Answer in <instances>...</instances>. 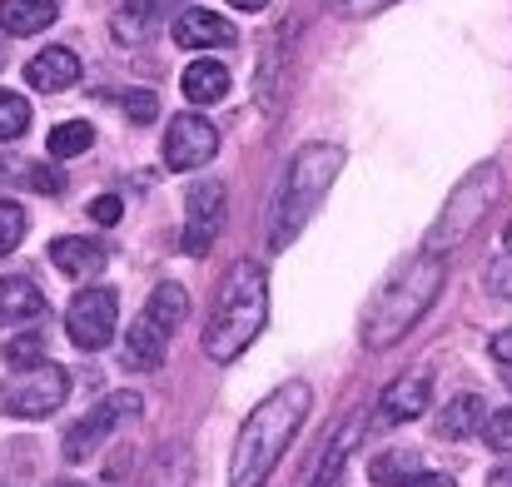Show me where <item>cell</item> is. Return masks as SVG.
<instances>
[{
  "mask_svg": "<svg viewBox=\"0 0 512 487\" xmlns=\"http://www.w3.org/2000/svg\"><path fill=\"white\" fill-rule=\"evenodd\" d=\"M314 393L304 378H289L279 383L239 428L234 438V453H229V487H264L269 473L279 468L284 448L294 443V433L304 428V413H309Z\"/></svg>",
  "mask_w": 512,
  "mask_h": 487,
  "instance_id": "6da1fadb",
  "label": "cell"
},
{
  "mask_svg": "<svg viewBox=\"0 0 512 487\" xmlns=\"http://www.w3.org/2000/svg\"><path fill=\"white\" fill-rule=\"evenodd\" d=\"M264 324H269V274L254 259H234L204 319V353L214 363H234L264 333Z\"/></svg>",
  "mask_w": 512,
  "mask_h": 487,
  "instance_id": "7a4b0ae2",
  "label": "cell"
},
{
  "mask_svg": "<svg viewBox=\"0 0 512 487\" xmlns=\"http://www.w3.org/2000/svg\"><path fill=\"white\" fill-rule=\"evenodd\" d=\"M339 174L343 145H334V140H314L289 160L284 179H279V194H274V209H269V249L274 254L294 244V234L309 224V214L324 204V194L334 189Z\"/></svg>",
  "mask_w": 512,
  "mask_h": 487,
  "instance_id": "3957f363",
  "label": "cell"
},
{
  "mask_svg": "<svg viewBox=\"0 0 512 487\" xmlns=\"http://www.w3.org/2000/svg\"><path fill=\"white\" fill-rule=\"evenodd\" d=\"M438 289H443V259H428V254H423L418 264H408L388 289H378V294L368 299V309H363V319H358L363 348L378 353V348H393L403 333H413V324L433 309Z\"/></svg>",
  "mask_w": 512,
  "mask_h": 487,
  "instance_id": "277c9868",
  "label": "cell"
},
{
  "mask_svg": "<svg viewBox=\"0 0 512 487\" xmlns=\"http://www.w3.org/2000/svg\"><path fill=\"white\" fill-rule=\"evenodd\" d=\"M498 194H503V164H478L473 174H463V184L448 194V204L438 209V219H433V229L423 234V254L428 259H443L453 244H463L473 229H478V219L498 204Z\"/></svg>",
  "mask_w": 512,
  "mask_h": 487,
  "instance_id": "5b68a950",
  "label": "cell"
},
{
  "mask_svg": "<svg viewBox=\"0 0 512 487\" xmlns=\"http://www.w3.org/2000/svg\"><path fill=\"white\" fill-rule=\"evenodd\" d=\"M65 398H70V378H65L60 363H45V358L15 368V373L0 383V413H5V418H30V423H40V418L60 413Z\"/></svg>",
  "mask_w": 512,
  "mask_h": 487,
  "instance_id": "8992f818",
  "label": "cell"
},
{
  "mask_svg": "<svg viewBox=\"0 0 512 487\" xmlns=\"http://www.w3.org/2000/svg\"><path fill=\"white\" fill-rule=\"evenodd\" d=\"M145 408V398L140 393H110V398H100L85 418H75L70 428H65V463H85V458H95L100 448H105V438L125 423V418H135Z\"/></svg>",
  "mask_w": 512,
  "mask_h": 487,
  "instance_id": "52a82bcc",
  "label": "cell"
},
{
  "mask_svg": "<svg viewBox=\"0 0 512 487\" xmlns=\"http://www.w3.org/2000/svg\"><path fill=\"white\" fill-rule=\"evenodd\" d=\"M224 214H229V194L219 179L199 174L184 194V254H209L214 239L224 234Z\"/></svg>",
  "mask_w": 512,
  "mask_h": 487,
  "instance_id": "ba28073f",
  "label": "cell"
},
{
  "mask_svg": "<svg viewBox=\"0 0 512 487\" xmlns=\"http://www.w3.org/2000/svg\"><path fill=\"white\" fill-rule=\"evenodd\" d=\"M115 324H120V294L115 289H80L75 299H70V309H65V333H70V343L75 348H85V353H95V348H105L110 338H115Z\"/></svg>",
  "mask_w": 512,
  "mask_h": 487,
  "instance_id": "9c48e42d",
  "label": "cell"
},
{
  "mask_svg": "<svg viewBox=\"0 0 512 487\" xmlns=\"http://www.w3.org/2000/svg\"><path fill=\"white\" fill-rule=\"evenodd\" d=\"M214 155H219V130L204 115H174L165 130V164L189 174V169H204Z\"/></svg>",
  "mask_w": 512,
  "mask_h": 487,
  "instance_id": "30bf717a",
  "label": "cell"
},
{
  "mask_svg": "<svg viewBox=\"0 0 512 487\" xmlns=\"http://www.w3.org/2000/svg\"><path fill=\"white\" fill-rule=\"evenodd\" d=\"M428 403H433V378H428V373H398V378L383 388V398H378V423H383V428L413 423V418L428 413Z\"/></svg>",
  "mask_w": 512,
  "mask_h": 487,
  "instance_id": "8fae6325",
  "label": "cell"
},
{
  "mask_svg": "<svg viewBox=\"0 0 512 487\" xmlns=\"http://www.w3.org/2000/svg\"><path fill=\"white\" fill-rule=\"evenodd\" d=\"M174 45L179 50H224V45H234L239 40V30L224 20V15H214V10H204V5H189V10H179L170 25Z\"/></svg>",
  "mask_w": 512,
  "mask_h": 487,
  "instance_id": "7c38bea8",
  "label": "cell"
},
{
  "mask_svg": "<svg viewBox=\"0 0 512 487\" xmlns=\"http://www.w3.org/2000/svg\"><path fill=\"white\" fill-rule=\"evenodd\" d=\"M358 438H363V413H348L343 423H334V433L324 438L319 458L309 463V478H304V487H339L343 463H348V453L358 448Z\"/></svg>",
  "mask_w": 512,
  "mask_h": 487,
  "instance_id": "4fadbf2b",
  "label": "cell"
},
{
  "mask_svg": "<svg viewBox=\"0 0 512 487\" xmlns=\"http://www.w3.org/2000/svg\"><path fill=\"white\" fill-rule=\"evenodd\" d=\"M80 75H85V65H80V55L70 45H50V50L30 55V65H25V80L40 95H65V90L80 85Z\"/></svg>",
  "mask_w": 512,
  "mask_h": 487,
  "instance_id": "5bb4252c",
  "label": "cell"
},
{
  "mask_svg": "<svg viewBox=\"0 0 512 487\" xmlns=\"http://www.w3.org/2000/svg\"><path fill=\"white\" fill-rule=\"evenodd\" d=\"M50 259H55V269H60L65 279H80V284H90V279L105 274V264H110L105 244H100V239H85V234L55 239V244H50Z\"/></svg>",
  "mask_w": 512,
  "mask_h": 487,
  "instance_id": "9a60e30c",
  "label": "cell"
},
{
  "mask_svg": "<svg viewBox=\"0 0 512 487\" xmlns=\"http://www.w3.org/2000/svg\"><path fill=\"white\" fill-rule=\"evenodd\" d=\"M170 338L174 333H165L150 314H140V319L130 324V333H125V363H130V368H145V373L160 368L165 353H170Z\"/></svg>",
  "mask_w": 512,
  "mask_h": 487,
  "instance_id": "2e32d148",
  "label": "cell"
},
{
  "mask_svg": "<svg viewBox=\"0 0 512 487\" xmlns=\"http://www.w3.org/2000/svg\"><path fill=\"white\" fill-rule=\"evenodd\" d=\"M40 314H45V294L35 289V279L5 274V279H0V328L30 324V319H40Z\"/></svg>",
  "mask_w": 512,
  "mask_h": 487,
  "instance_id": "e0dca14e",
  "label": "cell"
},
{
  "mask_svg": "<svg viewBox=\"0 0 512 487\" xmlns=\"http://www.w3.org/2000/svg\"><path fill=\"white\" fill-rule=\"evenodd\" d=\"M60 15L55 0H0V30L5 35H40Z\"/></svg>",
  "mask_w": 512,
  "mask_h": 487,
  "instance_id": "ac0fdd59",
  "label": "cell"
},
{
  "mask_svg": "<svg viewBox=\"0 0 512 487\" xmlns=\"http://www.w3.org/2000/svg\"><path fill=\"white\" fill-rule=\"evenodd\" d=\"M229 95V70L219 60H194L184 65V100L189 105H214Z\"/></svg>",
  "mask_w": 512,
  "mask_h": 487,
  "instance_id": "d6986e66",
  "label": "cell"
},
{
  "mask_svg": "<svg viewBox=\"0 0 512 487\" xmlns=\"http://www.w3.org/2000/svg\"><path fill=\"white\" fill-rule=\"evenodd\" d=\"M483 428V398L478 393H458L443 413H438V438H468V433H478Z\"/></svg>",
  "mask_w": 512,
  "mask_h": 487,
  "instance_id": "ffe728a7",
  "label": "cell"
},
{
  "mask_svg": "<svg viewBox=\"0 0 512 487\" xmlns=\"http://www.w3.org/2000/svg\"><path fill=\"white\" fill-rule=\"evenodd\" d=\"M423 473V458L418 453H408V448H393V453H378L373 458V468H368V478L378 487H403L408 478H418Z\"/></svg>",
  "mask_w": 512,
  "mask_h": 487,
  "instance_id": "44dd1931",
  "label": "cell"
},
{
  "mask_svg": "<svg viewBox=\"0 0 512 487\" xmlns=\"http://www.w3.org/2000/svg\"><path fill=\"white\" fill-rule=\"evenodd\" d=\"M145 314L155 319V324L165 328V333H174V328L189 319V294L179 289V284H160L155 294H150V304H145Z\"/></svg>",
  "mask_w": 512,
  "mask_h": 487,
  "instance_id": "7402d4cb",
  "label": "cell"
},
{
  "mask_svg": "<svg viewBox=\"0 0 512 487\" xmlns=\"http://www.w3.org/2000/svg\"><path fill=\"white\" fill-rule=\"evenodd\" d=\"M90 145H95V130H90L85 120H65V125L50 130V155H55V160H75V155H85Z\"/></svg>",
  "mask_w": 512,
  "mask_h": 487,
  "instance_id": "603a6c76",
  "label": "cell"
},
{
  "mask_svg": "<svg viewBox=\"0 0 512 487\" xmlns=\"http://www.w3.org/2000/svg\"><path fill=\"white\" fill-rule=\"evenodd\" d=\"M25 130H30V105H25V95H15V90H0V145L20 140Z\"/></svg>",
  "mask_w": 512,
  "mask_h": 487,
  "instance_id": "cb8c5ba5",
  "label": "cell"
},
{
  "mask_svg": "<svg viewBox=\"0 0 512 487\" xmlns=\"http://www.w3.org/2000/svg\"><path fill=\"white\" fill-rule=\"evenodd\" d=\"M25 229H30V219H25V209H20L15 199H0V259L20 249V239H25Z\"/></svg>",
  "mask_w": 512,
  "mask_h": 487,
  "instance_id": "d4e9b609",
  "label": "cell"
},
{
  "mask_svg": "<svg viewBox=\"0 0 512 487\" xmlns=\"http://www.w3.org/2000/svg\"><path fill=\"white\" fill-rule=\"evenodd\" d=\"M125 15L140 25V30H150L155 20H165V15H179V0H125Z\"/></svg>",
  "mask_w": 512,
  "mask_h": 487,
  "instance_id": "484cf974",
  "label": "cell"
},
{
  "mask_svg": "<svg viewBox=\"0 0 512 487\" xmlns=\"http://www.w3.org/2000/svg\"><path fill=\"white\" fill-rule=\"evenodd\" d=\"M120 105H125V115H130L135 125H150V120L160 115V95H155V90H125Z\"/></svg>",
  "mask_w": 512,
  "mask_h": 487,
  "instance_id": "4316f807",
  "label": "cell"
},
{
  "mask_svg": "<svg viewBox=\"0 0 512 487\" xmlns=\"http://www.w3.org/2000/svg\"><path fill=\"white\" fill-rule=\"evenodd\" d=\"M483 438H488V448H493V453H512V408L493 413V418L483 423Z\"/></svg>",
  "mask_w": 512,
  "mask_h": 487,
  "instance_id": "83f0119b",
  "label": "cell"
},
{
  "mask_svg": "<svg viewBox=\"0 0 512 487\" xmlns=\"http://www.w3.org/2000/svg\"><path fill=\"white\" fill-rule=\"evenodd\" d=\"M40 348H45V343H40V333H25V338H10V343H5V363H10V368H25V363H40Z\"/></svg>",
  "mask_w": 512,
  "mask_h": 487,
  "instance_id": "f1b7e54d",
  "label": "cell"
},
{
  "mask_svg": "<svg viewBox=\"0 0 512 487\" xmlns=\"http://www.w3.org/2000/svg\"><path fill=\"white\" fill-rule=\"evenodd\" d=\"M20 179H25L30 189H40V194H60V189H65V174H55L50 164H25Z\"/></svg>",
  "mask_w": 512,
  "mask_h": 487,
  "instance_id": "f546056e",
  "label": "cell"
},
{
  "mask_svg": "<svg viewBox=\"0 0 512 487\" xmlns=\"http://www.w3.org/2000/svg\"><path fill=\"white\" fill-rule=\"evenodd\" d=\"M339 15H348V20H368V15H378V10H388L393 0H329Z\"/></svg>",
  "mask_w": 512,
  "mask_h": 487,
  "instance_id": "4dcf8cb0",
  "label": "cell"
},
{
  "mask_svg": "<svg viewBox=\"0 0 512 487\" xmlns=\"http://www.w3.org/2000/svg\"><path fill=\"white\" fill-rule=\"evenodd\" d=\"M488 289L503 294V299H512V254H503V259L488 264Z\"/></svg>",
  "mask_w": 512,
  "mask_h": 487,
  "instance_id": "1f68e13d",
  "label": "cell"
},
{
  "mask_svg": "<svg viewBox=\"0 0 512 487\" xmlns=\"http://www.w3.org/2000/svg\"><path fill=\"white\" fill-rule=\"evenodd\" d=\"M90 219L95 224H120V194H100V199H90Z\"/></svg>",
  "mask_w": 512,
  "mask_h": 487,
  "instance_id": "d6a6232c",
  "label": "cell"
},
{
  "mask_svg": "<svg viewBox=\"0 0 512 487\" xmlns=\"http://www.w3.org/2000/svg\"><path fill=\"white\" fill-rule=\"evenodd\" d=\"M403 487H453V478H448V473H428V468H423L418 478H408Z\"/></svg>",
  "mask_w": 512,
  "mask_h": 487,
  "instance_id": "836d02e7",
  "label": "cell"
},
{
  "mask_svg": "<svg viewBox=\"0 0 512 487\" xmlns=\"http://www.w3.org/2000/svg\"><path fill=\"white\" fill-rule=\"evenodd\" d=\"M493 358H498V363H508V368H512V328H508V333H498V338H493Z\"/></svg>",
  "mask_w": 512,
  "mask_h": 487,
  "instance_id": "e575fe53",
  "label": "cell"
},
{
  "mask_svg": "<svg viewBox=\"0 0 512 487\" xmlns=\"http://www.w3.org/2000/svg\"><path fill=\"white\" fill-rule=\"evenodd\" d=\"M488 487H512V468H498V473L488 478Z\"/></svg>",
  "mask_w": 512,
  "mask_h": 487,
  "instance_id": "d590c367",
  "label": "cell"
},
{
  "mask_svg": "<svg viewBox=\"0 0 512 487\" xmlns=\"http://www.w3.org/2000/svg\"><path fill=\"white\" fill-rule=\"evenodd\" d=\"M229 5H234V10H264L269 0H229Z\"/></svg>",
  "mask_w": 512,
  "mask_h": 487,
  "instance_id": "8d00e7d4",
  "label": "cell"
},
{
  "mask_svg": "<svg viewBox=\"0 0 512 487\" xmlns=\"http://www.w3.org/2000/svg\"><path fill=\"white\" fill-rule=\"evenodd\" d=\"M503 249L512 254V219H508V229H503Z\"/></svg>",
  "mask_w": 512,
  "mask_h": 487,
  "instance_id": "74e56055",
  "label": "cell"
},
{
  "mask_svg": "<svg viewBox=\"0 0 512 487\" xmlns=\"http://www.w3.org/2000/svg\"><path fill=\"white\" fill-rule=\"evenodd\" d=\"M50 487H90V483H75V478H60V483H50Z\"/></svg>",
  "mask_w": 512,
  "mask_h": 487,
  "instance_id": "f35d334b",
  "label": "cell"
},
{
  "mask_svg": "<svg viewBox=\"0 0 512 487\" xmlns=\"http://www.w3.org/2000/svg\"><path fill=\"white\" fill-rule=\"evenodd\" d=\"M0 65H5V55H0Z\"/></svg>",
  "mask_w": 512,
  "mask_h": 487,
  "instance_id": "ab89813d",
  "label": "cell"
}]
</instances>
